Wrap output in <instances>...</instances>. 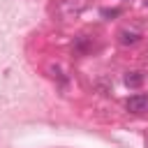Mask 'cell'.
Returning a JSON list of instances; mask_svg holds the SVG:
<instances>
[{"label": "cell", "instance_id": "6da1fadb", "mask_svg": "<svg viewBox=\"0 0 148 148\" xmlns=\"http://www.w3.org/2000/svg\"><path fill=\"white\" fill-rule=\"evenodd\" d=\"M125 109H127L130 113H136V116H143V113H148V92L132 95V97L125 102Z\"/></svg>", "mask_w": 148, "mask_h": 148}, {"label": "cell", "instance_id": "7a4b0ae2", "mask_svg": "<svg viewBox=\"0 0 148 148\" xmlns=\"http://www.w3.org/2000/svg\"><path fill=\"white\" fill-rule=\"evenodd\" d=\"M118 42H120L123 46L136 44V42H139V32H134V30H120V35H118Z\"/></svg>", "mask_w": 148, "mask_h": 148}, {"label": "cell", "instance_id": "3957f363", "mask_svg": "<svg viewBox=\"0 0 148 148\" xmlns=\"http://www.w3.org/2000/svg\"><path fill=\"white\" fill-rule=\"evenodd\" d=\"M90 46H92V44H90V39H88L86 35H79V37L74 39V51H76V53H88Z\"/></svg>", "mask_w": 148, "mask_h": 148}, {"label": "cell", "instance_id": "277c9868", "mask_svg": "<svg viewBox=\"0 0 148 148\" xmlns=\"http://www.w3.org/2000/svg\"><path fill=\"white\" fill-rule=\"evenodd\" d=\"M143 79H146V76H143L141 72H127V74H125V83H127L130 88H139V86L143 83Z\"/></svg>", "mask_w": 148, "mask_h": 148}, {"label": "cell", "instance_id": "5b68a950", "mask_svg": "<svg viewBox=\"0 0 148 148\" xmlns=\"http://www.w3.org/2000/svg\"><path fill=\"white\" fill-rule=\"evenodd\" d=\"M120 14V9H102V16L104 18H109V16H118Z\"/></svg>", "mask_w": 148, "mask_h": 148}, {"label": "cell", "instance_id": "8992f818", "mask_svg": "<svg viewBox=\"0 0 148 148\" xmlns=\"http://www.w3.org/2000/svg\"><path fill=\"white\" fill-rule=\"evenodd\" d=\"M146 5H148V0H146Z\"/></svg>", "mask_w": 148, "mask_h": 148}]
</instances>
